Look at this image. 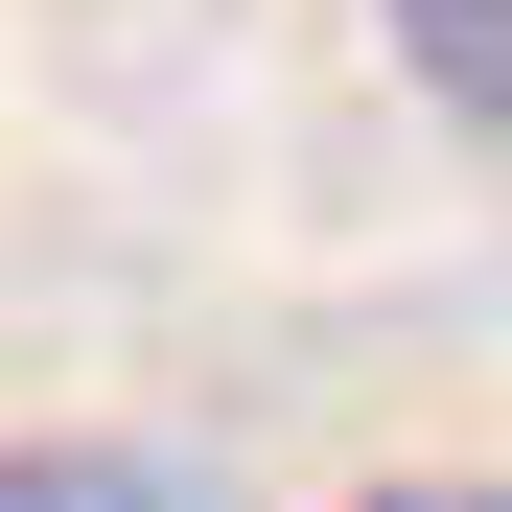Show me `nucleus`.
<instances>
[{"mask_svg": "<svg viewBox=\"0 0 512 512\" xmlns=\"http://www.w3.org/2000/svg\"><path fill=\"white\" fill-rule=\"evenodd\" d=\"M396 70H419L443 117H489V140H512V0H396Z\"/></svg>", "mask_w": 512, "mask_h": 512, "instance_id": "1", "label": "nucleus"}, {"mask_svg": "<svg viewBox=\"0 0 512 512\" xmlns=\"http://www.w3.org/2000/svg\"><path fill=\"white\" fill-rule=\"evenodd\" d=\"M0 512H187V466H140V443H0Z\"/></svg>", "mask_w": 512, "mask_h": 512, "instance_id": "2", "label": "nucleus"}, {"mask_svg": "<svg viewBox=\"0 0 512 512\" xmlns=\"http://www.w3.org/2000/svg\"><path fill=\"white\" fill-rule=\"evenodd\" d=\"M373 512H512V489H373Z\"/></svg>", "mask_w": 512, "mask_h": 512, "instance_id": "3", "label": "nucleus"}]
</instances>
